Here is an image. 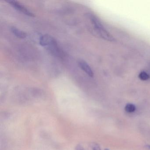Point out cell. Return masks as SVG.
<instances>
[{
    "instance_id": "52a82bcc",
    "label": "cell",
    "mask_w": 150,
    "mask_h": 150,
    "mask_svg": "<svg viewBox=\"0 0 150 150\" xmlns=\"http://www.w3.org/2000/svg\"><path fill=\"white\" fill-rule=\"evenodd\" d=\"M139 78L142 81H146L150 78L149 74L145 71H141L139 74Z\"/></svg>"
},
{
    "instance_id": "ba28073f",
    "label": "cell",
    "mask_w": 150,
    "mask_h": 150,
    "mask_svg": "<svg viewBox=\"0 0 150 150\" xmlns=\"http://www.w3.org/2000/svg\"><path fill=\"white\" fill-rule=\"evenodd\" d=\"M91 148L92 150H101L100 145L97 143H92L91 144Z\"/></svg>"
},
{
    "instance_id": "9c48e42d",
    "label": "cell",
    "mask_w": 150,
    "mask_h": 150,
    "mask_svg": "<svg viewBox=\"0 0 150 150\" xmlns=\"http://www.w3.org/2000/svg\"><path fill=\"white\" fill-rule=\"evenodd\" d=\"M75 150H85L84 147L81 144H77L75 147Z\"/></svg>"
},
{
    "instance_id": "277c9868",
    "label": "cell",
    "mask_w": 150,
    "mask_h": 150,
    "mask_svg": "<svg viewBox=\"0 0 150 150\" xmlns=\"http://www.w3.org/2000/svg\"><path fill=\"white\" fill-rule=\"evenodd\" d=\"M79 64L80 67L88 76L90 77H93V72L90 66L86 62L83 60H80L79 61Z\"/></svg>"
},
{
    "instance_id": "5b68a950",
    "label": "cell",
    "mask_w": 150,
    "mask_h": 150,
    "mask_svg": "<svg viewBox=\"0 0 150 150\" xmlns=\"http://www.w3.org/2000/svg\"><path fill=\"white\" fill-rule=\"evenodd\" d=\"M11 31L16 37L20 39H23L27 37V35L25 32L19 29H17V28L14 27L11 28Z\"/></svg>"
},
{
    "instance_id": "30bf717a",
    "label": "cell",
    "mask_w": 150,
    "mask_h": 150,
    "mask_svg": "<svg viewBox=\"0 0 150 150\" xmlns=\"http://www.w3.org/2000/svg\"><path fill=\"white\" fill-rule=\"evenodd\" d=\"M146 147L148 148L149 150H150V145H146Z\"/></svg>"
},
{
    "instance_id": "8fae6325",
    "label": "cell",
    "mask_w": 150,
    "mask_h": 150,
    "mask_svg": "<svg viewBox=\"0 0 150 150\" xmlns=\"http://www.w3.org/2000/svg\"><path fill=\"white\" fill-rule=\"evenodd\" d=\"M105 150H109L108 149H107V148H106V149H105Z\"/></svg>"
},
{
    "instance_id": "6da1fadb",
    "label": "cell",
    "mask_w": 150,
    "mask_h": 150,
    "mask_svg": "<svg viewBox=\"0 0 150 150\" xmlns=\"http://www.w3.org/2000/svg\"><path fill=\"white\" fill-rule=\"evenodd\" d=\"M39 43L41 46L45 47L49 52L54 56H59L60 50L56 40L50 35H45L39 39Z\"/></svg>"
},
{
    "instance_id": "3957f363",
    "label": "cell",
    "mask_w": 150,
    "mask_h": 150,
    "mask_svg": "<svg viewBox=\"0 0 150 150\" xmlns=\"http://www.w3.org/2000/svg\"><path fill=\"white\" fill-rule=\"evenodd\" d=\"M7 2L9 3L13 8L16 9L17 11L22 13H23L28 16H30V17H35V14L32 12L27 9L24 6L21 5L17 1H7Z\"/></svg>"
},
{
    "instance_id": "8992f818",
    "label": "cell",
    "mask_w": 150,
    "mask_h": 150,
    "mask_svg": "<svg viewBox=\"0 0 150 150\" xmlns=\"http://www.w3.org/2000/svg\"><path fill=\"white\" fill-rule=\"evenodd\" d=\"M125 110L127 113H133L136 111V107L132 103H128L125 107Z\"/></svg>"
},
{
    "instance_id": "7a4b0ae2",
    "label": "cell",
    "mask_w": 150,
    "mask_h": 150,
    "mask_svg": "<svg viewBox=\"0 0 150 150\" xmlns=\"http://www.w3.org/2000/svg\"><path fill=\"white\" fill-rule=\"evenodd\" d=\"M91 20L96 30L103 39L108 41H114V38L105 29L101 23L97 18L92 16L91 17Z\"/></svg>"
}]
</instances>
